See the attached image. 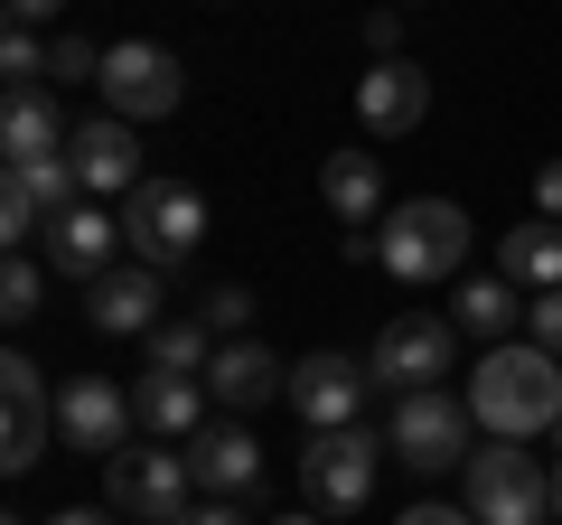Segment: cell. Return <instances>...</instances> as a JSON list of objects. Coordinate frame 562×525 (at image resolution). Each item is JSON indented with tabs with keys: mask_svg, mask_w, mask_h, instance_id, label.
Segmentation results:
<instances>
[{
	"mask_svg": "<svg viewBox=\"0 0 562 525\" xmlns=\"http://www.w3.org/2000/svg\"><path fill=\"white\" fill-rule=\"evenodd\" d=\"M469 413H479V432H497V442H525V432H553L562 423V357L535 338H506L479 357V376H469Z\"/></svg>",
	"mask_w": 562,
	"mask_h": 525,
	"instance_id": "6da1fadb",
	"label": "cell"
},
{
	"mask_svg": "<svg viewBox=\"0 0 562 525\" xmlns=\"http://www.w3.org/2000/svg\"><path fill=\"white\" fill-rule=\"evenodd\" d=\"M460 254H469V216L450 198H413V206H394V216L375 225V262L394 272V282H450L460 272Z\"/></svg>",
	"mask_w": 562,
	"mask_h": 525,
	"instance_id": "7a4b0ae2",
	"label": "cell"
},
{
	"mask_svg": "<svg viewBox=\"0 0 562 525\" xmlns=\"http://www.w3.org/2000/svg\"><path fill=\"white\" fill-rule=\"evenodd\" d=\"M122 244H132V262H188L206 244V198L188 179H140L132 198H122Z\"/></svg>",
	"mask_w": 562,
	"mask_h": 525,
	"instance_id": "3957f363",
	"label": "cell"
},
{
	"mask_svg": "<svg viewBox=\"0 0 562 525\" xmlns=\"http://www.w3.org/2000/svg\"><path fill=\"white\" fill-rule=\"evenodd\" d=\"M469 516L479 525H553V469H535L516 442L469 450Z\"/></svg>",
	"mask_w": 562,
	"mask_h": 525,
	"instance_id": "277c9868",
	"label": "cell"
},
{
	"mask_svg": "<svg viewBox=\"0 0 562 525\" xmlns=\"http://www.w3.org/2000/svg\"><path fill=\"white\" fill-rule=\"evenodd\" d=\"M469 432H479V413H469V394H394V432H384V450H394L403 469H469Z\"/></svg>",
	"mask_w": 562,
	"mask_h": 525,
	"instance_id": "5b68a950",
	"label": "cell"
},
{
	"mask_svg": "<svg viewBox=\"0 0 562 525\" xmlns=\"http://www.w3.org/2000/svg\"><path fill=\"white\" fill-rule=\"evenodd\" d=\"M103 488H113V506L132 525H169V516L198 506V460H188V442L179 450H113L103 460Z\"/></svg>",
	"mask_w": 562,
	"mask_h": 525,
	"instance_id": "8992f818",
	"label": "cell"
},
{
	"mask_svg": "<svg viewBox=\"0 0 562 525\" xmlns=\"http://www.w3.org/2000/svg\"><path fill=\"white\" fill-rule=\"evenodd\" d=\"M375 469H384V442H375L366 423L310 432V450H301V488H310L319 516H357V506L375 498Z\"/></svg>",
	"mask_w": 562,
	"mask_h": 525,
	"instance_id": "52a82bcc",
	"label": "cell"
},
{
	"mask_svg": "<svg viewBox=\"0 0 562 525\" xmlns=\"http://www.w3.org/2000/svg\"><path fill=\"white\" fill-rule=\"evenodd\" d=\"M450 357H460V320H431V310H413V320H384L375 338V384H394V394H431V384L450 376Z\"/></svg>",
	"mask_w": 562,
	"mask_h": 525,
	"instance_id": "ba28073f",
	"label": "cell"
},
{
	"mask_svg": "<svg viewBox=\"0 0 562 525\" xmlns=\"http://www.w3.org/2000/svg\"><path fill=\"white\" fill-rule=\"evenodd\" d=\"M179 94H188V76H179V57H169V47L122 38L113 57H103V103H113L122 122H160V113H179Z\"/></svg>",
	"mask_w": 562,
	"mask_h": 525,
	"instance_id": "9c48e42d",
	"label": "cell"
},
{
	"mask_svg": "<svg viewBox=\"0 0 562 525\" xmlns=\"http://www.w3.org/2000/svg\"><path fill=\"white\" fill-rule=\"evenodd\" d=\"M366 384H375V366L338 357V347H310L301 366H291V413H301L310 432H347L366 404Z\"/></svg>",
	"mask_w": 562,
	"mask_h": 525,
	"instance_id": "30bf717a",
	"label": "cell"
},
{
	"mask_svg": "<svg viewBox=\"0 0 562 525\" xmlns=\"http://www.w3.org/2000/svg\"><path fill=\"white\" fill-rule=\"evenodd\" d=\"M57 442L66 450H94V460L132 450V394H122L113 376H76L57 394Z\"/></svg>",
	"mask_w": 562,
	"mask_h": 525,
	"instance_id": "8fae6325",
	"label": "cell"
},
{
	"mask_svg": "<svg viewBox=\"0 0 562 525\" xmlns=\"http://www.w3.org/2000/svg\"><path fill=\"white\" fill-rule=\"evenodd\" d=\"M160 262H113V272H103V282H85V320L103 328V338H150V328H160Z\"/></svg>",
	"mask_w": 562,
	"mask_h": 525,
	"instance_id": "7c38bea8",
	"label": "cell"
},
{
	"mask_svg": "<svg viewBox=\"0 0 562 525\" xmlns=\"http://www.w3.org/2000/svg\"><path fill=\"white\" fill-rule=\"evenodd\" d=\"M422 113H431V76H422L413 57H384V66L357 76V122L375 132V142H403Z\"/></svg>",
	"mask_w": 562,
	"mask_h": 525,
	"instance_id": "4fadbf2b",
	"label": "cell"
},
{
	"mask_svg": "<svg viewBox=\"0 0 562 525\" xmlns=\"http://www.w3.org/2000/svg\"><path fill=\"white\" fill-rule=\"evenodd\" d=\"M113 254H122V216H103V206H66L47 225V272H66V282H103Z\"/></svg>",
	"mask_w": 562,
	"mask_h": 525,
	"instance_id": "5bb4252c",
	"label": "cell"
},
{
	"mask_svg": "<svg viewBox=\"0 0 562 525\" xmlns=\"http://www.w3.org/2000/svg\"><path fill=\"white\" fill-rule=\"evenodd\" d=\"M206 394H216L225 413H254V404H272V394H291V366H281L272 347H254V338H216Z\"/></svg>",
	"mask_w": 562,
	"mask_h": 525,
	"instance_id": "9a60e30c",
	"label": "cell"
},
{
	"mask_svg": "<svg viewBox=\"0 0 562 525\" xmlns=\"http://www.w3.org/2000/svg\"><path fill=\"white\" fill-rule=\"evenodd\" d=\"M66 160H76V179H85V188H103V198H132V188H140V150H132V122H122V113L76 122Z\"/></svg>",
	"mask_w": 562,
	"mask_h": 525,
	"instance_id": "2e32d148",
	"label": "cell"
},
{
	"mask_svg": "<svg viewBox=\"0 0 562 525\" xmlns=\"http://www.w3.org/2000/svg\"><path fill=\"white\" fill-rule=\"evenodd\" d=\"M188 460H198V488H206V498H244V488L262 479V442H254L244 423L188 432Z\"/></svg>",
	"mask_w": 562,
	"mask_h": 525,
	"instance_id": "e0dca14e",
	"label": "cell"
},
{
	"mask_svg": "<svg viewBox=\"0 0 562 525\" xmlns=\"http://www.w3.org/2000/svg\"><path fill=\"white\" fill-rule=\"evenodd\" d=\"M206 413V384L198 376H169V366H150V376L132 384V423L140 432H160V442H188Z\"/></svg>",
	"mask_w": 562,
	"mask_h": 525,
	"instance_id": "ac0fdd59",
	"label": "cell"
},
{
	"mask_svg": "<svg viewBox=\"0 0 562 525\" xmlns=\"http://www.w3.org/2000/svg\"><path fill=\"white\" fill-rule=\"evenodd\" d=\"M319 198H328V216H338V225H375V216H384V169H375V150H328Z\"/></svg>",
	"mask_w": 562,
	"mask_h": 525,
	"instance_id": "d6986e66",
	"label": "cell"
},
{
	"mask_svg": "<svg viewBox=\"0 0 562 525\" xmlns=\"http://www.w3.org/2000/svg\"><path fill=\"white\" fill-rule=\"evenodd\" d=\"M66 142H76V132L57 122L47 85H38V94H10V103H0V150H10V169H29V160H57Z\"/></svg>",
	"mask_w": 562,
	"mask_h": 525,
	"instance_id": "ffe728a7",
	"label": "cell"
},
{
	"mask_svg": "<svg viewBox=\"0 0 562 525\" xmlns=\"http://www.w3.org/2000/svg\"><path fill=\"white\" fill-rule=\"evenodd\" d=\"M497 272H506L516 291H553V282H562V225H553V216L516 225V235L497 244Z\"/></svg>",
	"mask_w": 562,
	"mask_h": 525,
	"instance_id": "44dd1931",
	"label": "cell"
},
{
	"mask_svg": "<svg viewBox=\"0 0 562 525\" xmlns=\"http://www.w3.org/2000/svg\"><path fill=\"white\" fill-rule=\"evenodd\" d=\"M450 320H460L469 338H487V347H506V328L525 320V301H516V282H506V272H487V282H469L460 301H450Z\"/></svg>",
	"mask_w": 562,
	"mask_h": 525,
	"instance_id": "7402d4cb",
	"label": "cell"
},
{
	"mask_svg": "<svg viewBox=\"0 0 562 525\" xmlns=\"http://www.w3.org/2000/svg\"><path fill=\"white\" fill-rule=\"evenodd\" d=\"M10 188H20V198L38 206L47 225H57L66 206H85V179H76V160H66V150H57V160H29V169H10Z\"/></svg>",
	"mask_w": 562,
	"mask_h": 525,
	"instance_id": "603a6c76",
	"label": "cell"
},
{
	"mask_svg": "<svg viewBox=\"0 0 562 525\" xmlns=\"http://www.w3.org/2000/svg\"><path fill=\"white\" fill-rule=\"evenodd\" d=\"M150 366H169V376H206V366H216V328H206V320H160V328H150Z\"/></svg>",
	"mask_w": 562,
	"mask_h": 525,
	"instance_id": "cb8c5ba5",
	"label": "cell"
},
{
	"mask_svg": "<svg viewBox=\"0 0 562 525\" xmlns=\"http://www.w3.org/2000/svg\"><path fill=\"white\" fill-rule=\"evenodd\" d=\"M38 310H47V262L38 254H10V272H0V320L29 328Z\"/></svg>",
	"mask_w": 562,
	"mask_h": 525,
	"instance_id": "d4e9b609",
	"label": "cell"
},
{
	"mask_svg": "<svg viewBox=\"0 0 562 525\" xmlns=\"http://www.w3.org/2000/svg\"><path fill=\"white\" fill-rule=\"evenodd\" d=\"M47 442H57V404H10V450H0V469H38Z\"/></svg>",
	"mask_w": 562,
	"mask_h": 525,
	"instance_id": "484cf974",
	"label": "cell"
},
{
	"mask_svg": "<svg viewBox=\"0 0 562 525\" xmlns=\"http://www.w3.org/2000/svg\"><path fill=\"white\" fill-rule=\"evenodd\" d=\"M103 57H113V47H94V38H76V29H57V38H47V85H103Z\"/></svg>",
	"mask_w": 562,
	"mask_h": 525,
	"instance_id": "4316f807",
	"label": "cell"
},
{
	"mask_svg": "<svg viewBox=\"0 0 562 525\" xmlns=\"http://www.w3.org/2000/svg\"><path fill=\"white\" fill-rule=\"evenodd\" d=\"M0 76H10V94H38L47 85V38L38 29H10V38H0Z\"/></svg>",
	"mask_w": 562,
	"mask_h": 525,
	"instance_id": "83f0119b",
	"label": "cell"
},
{
	"mask_svg": "<svg viewBox=\"0 0 562 525\" xmlns=\"http://www.w3.org/2000/svg\"><path fill=\"white\" fill-rule=\"evenodd\" d=\"M198 320L216 328V338H244V320H254V291H244V282H216V291L198 301Z\"/></svg>",
	"mask_w": 562,
	"mask_h": 525,
	"instance_id": "f1b7e54d",
	"label": "cell"
},
{
	"mask_svg": "<svg viewBox=\"0 0 562 525\" xmlns=\"http://www.w3.org/2000/svg\"><path fill=\"white\" fill-rule=\"evenodd\" d=\"M0 404H47V366L10 347V357H0Z\"/></svg>",
	"mask_w": 562,
	"mask_h": 525,
	"instance_id": "f546056e",
	"label": "cell"
},
{
	"mask_svg": "<svg viewBox=\"0 0 562 525\" xmlns=\"http://www.w3.org/2000/svg\"><path fill=\"white\" fill-rule=\"evenodd\" d=\"M525 320H535V347H553V357H562V282L535 291V301H525Z\"/></svg>",
	"mask_w": 562,
	"mask_h": 525,
	"instance_id": "4dcf8cb0",
	"label": "cell"
},
{
	"mask_svg": "<svg viewBox=\"0 0 562 525\" xmlns=\"http://www.w3.org/2000/svg\"><path fill=\"white\" fill-rule=\"evenodd\" d=\"M366 47H375V66L394 57V47H403V10H375V20H366Z\"/></svg>",
	"mask_w": 562,
	"mask_h": 525,
	"instance_id": "1f68e13d",
	"label": "cell"
},
{
	"mask_svg": "<svg viewBox=\"0 0 562 525\" xmlns=\"http://www.w3.org/2000/svg\"><path fill=\"white\" fill-rule=\"evenodd\" d=\"M169 525H254V516H244L235 498H206V506H188V516H169Z\"/></svg>",
	"mask_w": 562,
	"mask_h": 525,
	"instance_id": "d6a6232c",
	"label": "cell"
},
{
	"mask_svg": "<svg viewBox=\"0 0 562 525\" xmlns=\"http://www.w3.org/2000/svg\"><path fill=\"white\" fill-rule=\"evenodd\" d=\"M66 0H10V29H57Z\"/></svg>",
	"mask_w": 562,
	"mask_h": 525,
	"instance_id": "836d02e7",
	"label": "cell"
},
{
	"mask_svg": "<svg viewBox=\"0 0 562 525\" xmlns=\"http://www.w3.org/2000/svg\"><path fill=\"white\" fill-rule=\"evenodd\" d=\"M535 206L562 225V160H543V169H535Z\"/></svg>",
	"mask_w": 562,
	"mask_h": 525,
	"instance_id": "e575fe53",
	"label": "cell"
},
{
	"mask_svg": "<svg viewBox=\"0 0 562 525\" xmlns=\"http://www.w3.org/2000/svg\"><path fill=\"white\" fill-rule=\"evenodd\" d=\"M394 525H479V516H469V506H403Z\"/></svg>",
	"mask_w": 562,
	"mask_h": 525,
	"instance_id": "d590c367",
	"label": "cell"
},
{
	"mask_svg": "<svg viewBox=\"0 0 562 525\" xmlns=\"http://www.w3.org/2000/svg\"><path fill=\"white\" fill-rule=\"evenodd\" d=\"M38 525H113L103 506H66V516H38Z\"/></svg>",
	"mask_w": 562,
	"mask_h": 525,
	"instance_id": "8d00e7d4",
	"label": "cell"
},
{
	"mask_svg": "<svg viewBox=\"0 0 562 525\" xmlns=\"http://www.w3.org/2000/svg\"><path fill=\"white\" fill-rule=\"evenodd\" d=\"M553 525H562V423H553Z\"/></svg>",
	"mask_w": 562,
	"mask_h": 525,
	"instance_id": "74e56055",
	"label": "cell"
},
{
	"mask_svg": "<svg viewBox=\"0 0 562 525\" xmlns=\"http://www.w3.org/2000/svg\"><path fill=\"white\" fill-rule=\"evenodd\" d=\"M272 525H328V516H319V506H310V516H272Z\"/></svg>",
	"mask_w": 562,
	"mask_h": 525,
	"instance_id": "f35d334b",
	"label": "cell"
},
{
	"mask_svg": "<svg viewBox=\"0 0 562 525\" xmlns=\"http://www.w3.org/2000/svg\"><path fill=\"white\" fill-rule=\"evenodd\" d=\"M384 10H413V0H384Z\"/></svg>",
	"mask_w": 562,
	"mask_h": 525,
	"instance_id": "ab89813d",
	"label": "cell"
},
{
	"mask_svg": "<svg viewBox=\"0 0 562 525\" xmlns=\"http://www.w3.org/2000/svg\"><path fill=\"white\" fill-rule=\"evenodd\" d=\"M20 525H29V516H20Z\"/></svg>",
	"mask_w": 562,
	"mask_h": 525,
	"instance_id": "60d3db41",
	"label": "cell"
}]
</instances>
